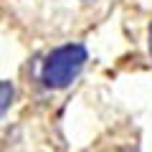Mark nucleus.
I'll return each mask as SVG.
<instances>
[{"instance_id":"3","label":"nucleus","mask_w":152,"mask_h":152,"mask_svg":"<svg viewBox=\"0 0 152 152\" xmlns=\"http://www.w3.org/2000/svg\"><path fill=\"white\" fill-rule=\"evenodd\" d=\"M150 51H152V28H150Z\"/></svg>"},{"instance_id":"1","label":"nucleus","mask_w":152,"mask_h":152,"mask_svg":"<svg viewBox=\"0 0 152 152\" xmlns=\"http://www.w3.org/2000/svg\"><path fill=\"white\" fill-rule=\"evenodd\" d=\"M84 64H86V48L84 46L79 43L61 46V48L51 51V56L46 58L41 79L48 89H64L79 76Z\"/></svg>"},{"instance_id":"2","label":"nucleus","mask_w":152,"mask_h":152,"mask_svg":"<svg viewBox=\"0 0 152 152\" xmlns=\"http://www.w3.org/2000/svg\"><path fill=\"white\" fill-rule=\"evenodd\" d=\"M13 102V86L8 81H0V117L5 114V109L10 107Z\"/></svg>"}]
</instances>
